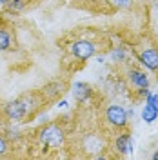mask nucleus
Returning <instances> with one entry per match:
<instances>
[{"mask_svg": "<svg viewBox=\"0 0 158 160\" xmlns=\"http://www.w3.org/2000/svg\"><path fill=\"white\" fill-rule=\"evenodd\" d=\"M64 138H66V133L60 128L58 124H47L38 131V140L42 146L51 148V149H58L64 146Z\"/></svg>", "mask_w": 158, "mask_h": 160, "instance_id": "f257e3e1", "label": "nucleus"}, {"mask_svg": "<svg viewBox=\"0 0 158 160\" xmlns=\"http://www.w3.org/2000/svg\"><path fill=\"white\" fill-rule=\"evenodd\" d=\"M27 100H29V95L7 102V104L4 106V113H6V117H7L9 120H22L27 113L33 111L35 106H38V104H27Z\"/></svg>", "mask_w": 158, "mask_h": 160, "instance_id": "f03ea898", "label": "nucleus"}, {"mask_svg": "<svg viewBox=\"0 0 158 160\" xmlns=\"http://www.w3.org/2000/svg\"><path fill=\"white\" fill-rule=\"evenodd\" d=\"M69 51L75 58L87 60V58H91V57H95V53H96V44L91 42V40H87V38H82V40L73 42Z\"/></svg>", "mask_w": 158, "mask_h": 160, "instance_id": "7ed1b4c3", "label": "nucleus"}, {"mask_svg": "<svg viewBox=\"0 0 158 160\" xmlns=\"http://www.w3.org/2000/svg\"><path fill=\"white\" fill-rule=\"evenodd\" d=\"M106 120H107L111 126L115 128H124L127 124V111L124 109L122 106H116V104H111L107 109H106Z\"/></svg>", "mask_w": 158, "mask_h": 160, "instance_id": "20e7f679", "label": "nucleus"}, {"mask_svg": "<svg viewBox=\"0 0 158 160\" xmlns=\"http://www.w3.org/2000/svg\"><path fill=\"white\" fill-rule=\"evenodd\" d=\"M140 64L149 71H158V49L155 48H147L138 55Z\"/></svg>", "mask_w": 158, "mask_h": 160, "instance_id": "39448f33", "label": "nucleus"}, {"mask_svg": "<svg viewBox=\"0 0 158 160\" xmlns=\"http://www.w3.org/2000/svg\"><path fill=\"white\" fill-rule=\"evenodd\" d=\"M127 80L136 88V89H142V88H149V78L144 71L140 69H129L127 71Z\"/></svg>", "mask_w": 158, "mask_h": 160, "instance_id": "423d86ee", "label": "nucleus"}, {"mask_svg": "<svg viewBox=\"0 0 158 160\" xmlns=\"http://www.w3.org/2000/svg\"><path fill=\"white\" fill-rule=\"evenodd\" d=\"M73 95H75V100L77 102H86L93 95V89H91V86L86 84V82H75L73 84Z\"/></svg>", "mask_w": 158, "mask_h": 160, "instance_id": "0eeeda50", "label": "nucleus"}, {"mask_svg": "<svg viewBox=\"0 0 158 160\" xmlns=\"http://www.w3.org/2000/svg\"><path fill=\"white\" fill-rule=\"evenodd\" d=\"M115 149L118 151L120 155H127L133 151V138L129 133H122L120 137H116L115 140Z\"/></svg>", "mask_w": 158, "mask_h": 160, "instance_id": "6e6552de", "label": "nucleus"}, {"mask_svg": "<svg viewBox=\"0 0 158 160\" xmlns=\"http://www.w3.org/2000/svg\"><path fill=\"white\" fill-rule=\"evenodd\" d=\"M84 148L87 149V153H95V151H102L104 149V140L100 138L96 133H91V135H87L86 137V140H84Z\"/></svg>", "mask_w": 158, "mask_h": 160, "instance_id": "1a4fd4ad", "label": "nucleus"}, {"mask_svg": "<svg viewBox=\"0 0 158 160\" xmlns=\"http://www.w3.org/2000/svg\"><path fill=\"white\" fill-rule=\"evenodd\" d=\"M42 93H44L47 98H55L57 95H62V93H64V84H62V82H60V84H58V82L49 84V86H46V88H44Z\"/></svg>", "mask_w": 158, "mask_h": 160, "instance_id": "9d476101", "label": "nucleus"}, {"mask_svg": "<svg viewBox=\"0 0 158 160\" xmlns=\"http://www.w3.org/2000/svg\"><path fill=\"white\" fill-rule=\"evenodd\" d=\"M156 117H158V111L155 109L151 104L146 102V108H144V111H142V118L146 120L147 124H151V122H155V120H156Z\"/></svg>", "mask_w": 158, "mask_h": 160, "instance_id": "9b49d317", "label": "nucleus"}, {"mask_svg": "<svg viewBox=\"0 0 158 160\" xmlns=\"http://www.w3.org/2000/svg\"><path fill=\"white\" fill-rule=\"evenodd\" d=\"M4 6H6L7 11H11V13H20V11L26 8V0H7Z\"/></svg>", "mask_w": 158, "mask_h": 160, "instance_id": "f8f14e48", "label": "nucleus"}, {"mask_svg": "<svg viewBox=\"0 0 158 160\" xmlns=\"http://www.w3.org/2000/svg\"><path fill=\"white\" fill-rule=\"evenodd\" d=\"M11 48V35L7 29H0V51H7Z\"/></svg>", "mask_w": 158, "mask_h": 160, "instance_id": "ddd939ff", "label": "nucleus"}, {"mask_svg": "<svg viewBox=\"0 0 158 160\" xmlns=\"http://www.w3.org/2000/svg\"><path fill=\"white\" fill-rule=\"evenodd\" d=\"M109 4H113L116 9H127L131 8V4H133V0H107Z\"/></svg>", "mask_w": 158, "mask_h": 160, "instance_id": "4468645a", "label": "nucleus"}, {"mask_svg": "<svg viewBox=\"0 0 158 160\" xmlns=\"http://www.w3.org/2000/svg\"><path fill=\"white\" fill-rule=\"evenodd\" d=\"M111 58L113 60H118V62H124L126 60V53H124V49H113L111 51Z\"/></svg>", "mask_w": 158, "mask_h": 160, "instance_id": "2eb2a0df", "label": "nucleus"}, {"mask_svg": "<svg viewBox=\"0 0 158 160\" xmlns=\"http://www.w3.org/2000/svg\"><path fill=\"white\" fill-rule=\"evenodd\" d=\"M7 149H9V144H7V140H6V137L0 133V157H4L6 153H7Z\"/></svg>", "mask_w": 158, "mask_h": 160, "instance_id": "dca6fc26", "label": "nucleus"}, {"mask_svg": "<svg viewBox=\"0 0 158 160\" xmlns=\"http://www.w3.org/2000/svg\"><path fill=\"white\" fill-rule=\"evenodd\" d=\"M153 158H155V160H158V149L155 151V153H153Z\"/></svg>", "mask_w": 158, "mask_h": 160, "instance_id": "f3484780", "label": "nucleus"}, {"mask_svg": "<svg viewBox=\"0 0 158 160\" xmlns=\"http://www.w3.org/2000/svg\"><path fill=\"white\" fill-rule=\"evenodd\" d=\"M6 2H7V0H0V4H6Z\"/></svg>", "mask_w": 158, "mask_h": 160, "instance_id": "a211bd4d", "label": "nucleus"}]
</instances>
